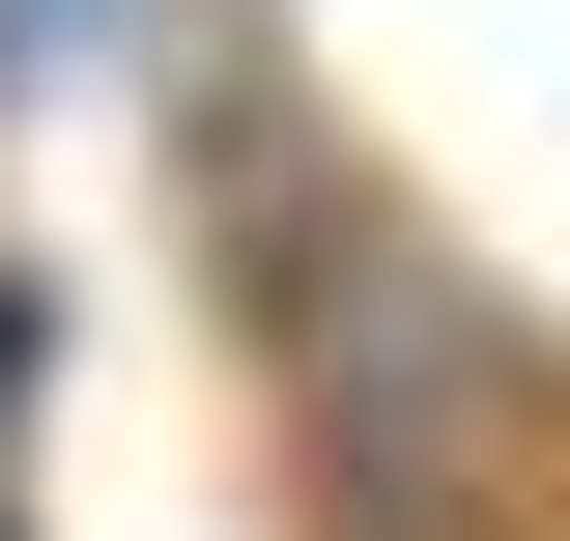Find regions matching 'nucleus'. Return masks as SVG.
Instances as JSON below:
<instances>
[{
	"label": "nucleus",
	"mask_w": 570,
	"mask_h": 541,
	"mask_svg": "<svg viewBox=\"0 0 570 541\" xmlns=\"http://www.w3.org/2000/svg\"><path fill=\"white\" fill-rule=\"evenodd\" d=\"M228 314L285 371V484L314 541H570V342L513 314L400 171H257L228 200Z\"/></svg>",
	"instance_id": "1"
},
{
	"label": "nucleus",
	"mask_w": 570,
	"mask_h": 541,
	"mask_svg": "<svg viewBox=\"0 0 570 541\" xmlns=\"http://www.w3.org/2000/svg\"><path fill=\"white\" fill-rule=\"evenodd\" d=\"M29 371H58V285L0 257V456H29Z\"/></svg>",
	"instance_id": "2"
},
{
	"label": "nucleus",
	"mask_w": 570,
	"mask_h": 541,
	"mask_svg": "<svg viewBox=\"0 0 570 541\" xmlns=\"http://www.w3.org/2000/svg\"><path fill=\"white\" fill-rule=\"evenodd\" d=\"M0 541H29V513H0Z\"/></svg>",
	"instance_id": "3"
}]
</instances>
